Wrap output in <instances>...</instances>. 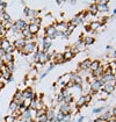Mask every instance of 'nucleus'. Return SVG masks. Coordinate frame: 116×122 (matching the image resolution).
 <instances>
[{
  "label": "nucleus",
  "mask_w": 116,
  "mask_h": 122,
  "mask_svg": "<svg viewBox=\"0 0 116 122\" xmlns=\"http://www.w3.org/2000/svg\"><path fill=\"white\" fill-rule=\"evenodd\" d=\"M13 59H14V56H13L12 52H6V54L2 56V61H4L5 64H8L10 62H13Z\"/></svg>",
  "instance_id": "nucleus-16"
},
{
  "label": "nucleus",
  "mask_w": 116,
  "mask_h": 122,
  "mask_svg": "<svg viewBox=\"0 0 116 122\" xmlns=\"http://www.w3.org/2000/svg\"><path fill=\"white\" fill-rule=\"evenodd\" d=\"M14 26L18 28L19 31H22L23 29L28 28V23H27L24 20H18L16 22H14Z\"/></svg>",
  "instance_id": "nucleus-7"
},
{
  "label": "nucleus",
  "mask_w": 116,
  "mask_h": 122,
  "mask_svg": "<svg viewBox=\"0 0 116 122\" xmlns=\"http://www.w3.org/2000/svg\"><path fill=\"white\" fill-rule=\"evenodd\" d=\"M5 65V63H4V61H2V58H0V69L2 67V66Z\"/></svg>",
  "instance_id": "nucleus-28"
},
{
  "label": "nucleus",
  "mask_w": 116,
  "mask_h": 122,
  "mask_svg": "<svg viewBox=\"0 0 116 122\" xmlns=\"http://www.w3.org/2000/svg\"><path fill=\"white\" fill-rule=\"evenodd\" d=\"M101 66V63L99 62V61H94V62H92V64H91V67H89V70L92 71V72H94L95 70H97L99 67Z\"/></svg>",
  "instance_id": "nucleus-19"
},
{
  "label": "nucleus",
  "mask_w": 116,
  "mask_h": 122,
  "mask_svg": "<svg viewBox=\"0 0 116 122\" xmlns=\"http://www.w3.org/2000/svg\"><path fill=\"white\" fill-rule=\"evenodd\" d=\"M22 95H23V99H29V100H33L35 98V94L33 92L31 88H26L24 91H22Z\"/></svg>",
  "instance_id": "nucleus-8"
},
{
  "label": "nucleus",
  "mask_w": 116,
  "mask_h": 122,
  "mask_svg": "<svg viewBox=\"0 0 116 122\" xmlns=\"http://www.w3.org/2000/svg\"><path fill=\"white\" fill-rule=\"evenodd\" d=\"M30 23H31V25H37V26H39V25L42 23V19L39 18V16L33 18V19H30Z\"/></svg>",
  "instance_id": "nucleus-23"
},
{
  "label": "nucleus",
  "mask_w": 116,
  "mask_h": 122,
  "mask_svg": "<svg viewBox=\"0 0 116 122\" xmlns=\"http://www.w3.org/2000/svg\"><path fill=\"white\" fill-rule=\"evenodd\" d=\"M5 66L7 67V70H10V72H13V70L15 69V65H14V62H10L8 64H5Z\"/></svg>",
  "instance_id": "nucleus-25"
},
{
  "label": "nucleus",
  "mask_w": 116,
  "mask_h": 122,
  "mask_svg": "<svg viewBox=\"0 0 116 122\" xmlns=\"http://www.w3.org/2000/svg\"><path fill=\"white\" fill-rule=\"evenodd\" d=\"M88 12L92 14V15H95L97 13V4H93L91 7H89V10H88Z\"/></svg>",
  "instance_id": "nucleus-24"
},
{
  "label": "nucleus",
  "mask_w": 116,
  "mask_h": 122,
  "mask_svg": "<svg viewBox=\"0 0 116 122\" xmlns=\"http://www.w3.org/2000/svg\"><path fill=\"white\" fill-rule=\"evenodd\" d=\"M26 40L24 38H16L15 40V42H14V44H13V47H14V49H16V50H19V51H21L22 50V48L24 47V44H26Z\"/></svg>",
  "instance_id": "nucleus-6"
},
{
  "label": "nucleus",
  "mask_w": 116,
  "mask_h": 122,
  "mask_svg": "<svg viewBox=\"0 0 116 122\" xmlns=\"http://www.w3.org/2000/svg\"><path fill=\"white\" fill-rule=\"evenodd\" d=\"M80 40L84 42V44H85V46H91V44H93V43L95 42V38L93 37V36H85V37H80Z\"/></svg>",
  "instance_id": "nucleus-13"
},
{
  "label": "nucleus",
  "mask_w": 116,
  "mask_h": 122,
  "mask_svg": "<svg viewBox=\"0 0 116 122\" xmlns=\"http://www.w3.org/2000/svg\"><path fill=\"white\" fill-rule=\"evenodd\" d=\"M1 70H2V78L6 80H12V72L10 70H7V67L5 65L1 67Z\"/></svg>",
  "instance_id": "nucleus-12"
},
{
  "label": "nucleus",
  "mask_w": 116,
  "mask_h": 122,
  "mask_svg": "<svg viewBox=\"0 0 116 122\" xmlns=\"http://www.w3.org/2000/svg\"><path fill=\"white\" fill-rule=\"evenodd\" d=\"M59 112L64 115L66 114H70L71 113V106L68 103H65V102H62L60 103V107H59Z\"/></svg>",
  "instance_id": "nucleus-9"
},
{
  "label": "nucleus",
  "mask_w": 116,
  "mask_h": 122,
  "mask_svg": "<svg viewBox=\"0 0 116 122\" xmlns=\"http://www.w3.org/2000/svg\"><path fill=\"white\" fill-rule=\"evenodd\" d=\"M0 48H1L5 52H12V54H13V51L15 50L14 47L10 44V42L6 37L1 38V41H0Z\"/></svg>",
  "instance_id": "nucleus-2"
},
{
  "label": "nucleus",
  "mask_w": 116,
  "mask_h": 122,
  "mask_svg": "<svg viewBox=\"0 0 116 122\" xmlns=\"http://www.w3.org/2000/svg\"><path fill=\"white\" fill-rule=\"evenodd\" d=\"M5 54H6V52H5V51H4V50L0 48V58H2V56H4Z\"/></svg>",
  "instance_id": "nucleus-27"
},
{
  "label": "nucleus",
  "mask_w": 116,
  "mask_h": 122,
  "mask_svg": "<svg viewBox=\"0 0 116 122\" xmlns=\"http://www.w3.org/2000/svg\"><path fill=\"white\" fill-rule=\"evenodd\" d=\"M102 79L105 83H114L115 76H114V73H105L102 76Z\"/></svg>",
  "instance_id": "nucleus-14"
},
{
  "label": "nucleus",
  "mask_w": 116,
  "mask_h": 122,
  "mask_svg": "<svg viewBox=\"0 0 116 122\" xmlns=\"http://www.w3.org/2000/svg\"><path fill=\"white\" fill-rule=\"evenodd\" d=\"M44 33H45V37H48V38H50V40H52V38L56 37L57 29H56V27H55L53 25H50V26H48V27L45 28Z\"/></svg>",
  "instance_id": "nucleus-4"
},
{
  "label": "nucleus",
  "mask_w": 116,
  "mask_h": 122,
  "mask_svg": "<svg viewBox=\"0 0 116 122\" xmlns=\"http://www.w3.org/2000/svg\"><path fill=\"white\" fill-rule=\"evenodd\" d=\"M89 27H91L92 31H93V30H97V29H100V27H102V25H101V22H100V21H93V22H91Z\"/></svg>",
  "instance_id": "nucleus-18"
},
{
  "label": "nucleus",
  "mask_w": 116,
  "mask_h": 122,
  "mask_svg": "<svg viewBox=\"0 0 116 122\" xmlns=\"http://www.w3.org/2000/svg\"><path fill=\"white\" fill-rule=\"evenodd\" d=\"M27 42H26V44H24V47L22 48V50H21V52L22 54H24V55H29V54H33V52H35V51H37V46H36V40L34 38V36L30 38V40H26Z\"/></svg>",
  "instance_id": "nucleus-1"
},
{
  "label": "nucleus",
  "mask_w": 116,
  "mask_h": 122,
  "mask_svg": "<svg viewBox=\"0 0 116 122\" xmlns=\"http://www.w3.org/2000/svg\"><path fill=\"white\" fill-rule=\"evenodd\" d=\"M18 109H19V106H18L16 103L14 102V101H12V102L10 103V107H8V111H10V112L12 113V114H13V113H14V112H16Z\"/></svg>",
  "instance_id": "nucleus-21"
},
{
  "label": "nucleus",
  "mask_w": 116,
  "mask_h": 122,
  "mask_svg": "<svg viewBox=\"0 0 116 122\" xmlns=\"http://www.w3.org/2000/svg\"><path fill=\"white\" fill-rule=\"evenodd\" d=\"M39 28H41V27L37 26V25H31V23L28 25V29H29V31H30V34H31L33 36H34V35H36V34L39 33Z\"/></svg>",
  "instance_id": "nucleus-15"
},
{
  "label": "nucleus",
  "mask_w": 116,
  "mask_h": 122,
  "mask_svg": "<svg viewBox=\"0 0 116 122\" xmlns=\"http://www.w3.org/2000/svg\"><path fill=\"white\" fill-rule=\"evenodd\" d=\"M91 64H92V61H89V59H85V61H82V62L79 64V69H80V70L88 71V70H89V67H91Z\"/></svg>",
  "instance_id": "nucleus-11"
},
{
  "label": "nucleus",
  "mask_w": 116,
  "mask_h": 122,
  "mask_svg": "<svg viewBox=\"0 0 116 122\" xmlns=\"http://www.w3.org/2000/svg\"><path fill=\"white\" fill-rule=\"evenodd\" d=\"M36 55H37V63H39V64H45L49 59H50L48 52H44V51H42V50L36 51Z\"/></svg>",
  "instance_id": "nucleus-3"
},
{
  "label": "nucleus",
  "mask_w": 116,
  "mask_h": 122,
  "mask_svg": "<svg viewBox=\"0 0 116 122\" xmlns=\"http://www.w3.org/2000/svg\"><path fill=\"white\" fill-rule=\"evenodd\" d=\"M86 99H85V95H81L80 98H79V100H78L77 102H76V105H77L78 108H80V107H82L84 105H86Z\"/></svg>",
  "instance_id": "nucleus-20"
},
{
  "label": "nucleus",
  "mask_w": 116,
  "mask_h": 122,
  "mask_svg": "<svg viewBox=\"0 0 116 122\" xmlns=\"http://www.w3.org/2000/svg\"><path fill=\"white\" fill-rule=\"evenodd\" d=\"M73 57H74V55L70 51V48L66 49V51L63 54V58H64V61H65V62H68V61H70V59H72Z\"/></svg>",
  "instance_id": "nucleus-17"
},
{
  "label": "nucleus",
  "mask_w": 116,
  "mask_h": 122,
  "mask_svg": "<svg viewBox=\"0 0 116 122\" xmlns=\"http://www.w3.org/2000/svg\"><path fill=\"white\" fill-rule=\"evenodd\" d=\"M97 12H107L108 10V1H99L97 2Z\"/></svg>",
  "instance_id": "nucleus-10"
},
{
  "label": "nucleus",
  "mask_w": 116,
  "mask_h": 122,
  "mask_svg": "<svg viewBox=\"0 0 116 122\" xmlns=\"http://www.w3.org/2000/svg\"><path fill=\"white\" fill-rule=\"evenodd\" d=\"M35 120H36V122H49L48 116H47V114L39 115V116H37V117H36Z\"/></svg>",
  "instance_id": "nucleus-22"
},
{
  "label": "nucleus",
  "mask_w": 116,
  "mask_h": 122,
  "mask_svg": "<svg viewBox=\"0 0 116 122\" xmlns=\"http://www.w3.org/2000/svg\"><path fill=\"white\" fill-rule=\"evenodd\" d=\"M5 122H15V117L13 115H8L5 117Z\"/></svg>",
  "instance_id": "nucleus-26"
},
{
  "label": "nucleus",
  "mask_w": 116,
  "mask_h": 122,
  "mask_svg": "<svg viewBox=\"0 0 116 122\" xmlns=\"http://www.w3.org/2000/svg\"><path fill=\"white\" fill-rule=\"evenodd\" d=\"M101 90H102V92L109 94V93H113L116 90V87H115V85H114V83H106V84L102 86Z\"/></svg>",
  "instance_id": "nucleus-5"
}]
</instances>
